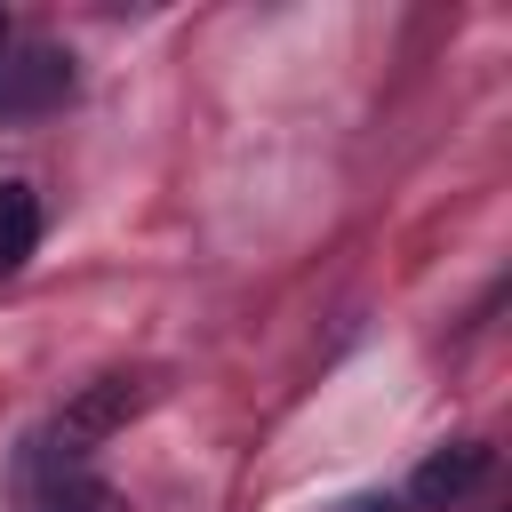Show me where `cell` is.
Returning <instances> with one entry per match:
<instances>
[{
  "mask_svg": "<svg viewBox=\"0 0 512 512\" xmlns=\"http://www.w3.org/2000/svg\"><path fill=\"white\" fill-rule=\"evenodd\" d=\"M144 400H152V376H128V368L88 376V384H80L64 408H48V424L24 440V456H16V488L56 480V472H96V448H104L128 416H144Z\"/></svg>",
  "mask_w": 512,
  "mask_h": 512,
  "instance_id": "6da1fadb",
  "label": "cell"
},
{
  "mask_svg": "<svg viewBox=\"0 0 512 512\" xmlns=\"http://www.w3.org/2000/svg\"><path fill=\"white\" fill-rule=\"evenodd\" d=\"M72 88H80V72L56 40H8L0 48V120H48L72 104Z\"/></svg>",
  "mask_w": 512,
  "mask_h": 512,
  "instance_id": "7a4b0ae2",
  "label": "cell"
},
{
  "mask_svg": "<svg viewBox=\"0 0 512 512\" xmlns=\"http://www.w3.org/2000/svg\"><path fill=\"white\" fill-rule=\"evenodd\" d=\"M488 440H448V448H432L416 472H408V488H400V512H448V504H464L480 480H488Z\"/></svg>",
  "mask_w": 512,
  "mask_h": 512,
  "instance_id": "3957f363",
  "label": "cell"
},
{
  "mask_svg": "<svg viewBox=\"0 0 512 512\" xmlns=\"http://www.w3.org/2000/svg\"><path fill=\"white\" fill-rule=\"evenodd\" d=\"M32 248H40V192L24 176H0V280L24 272Z\"/></svg>",
  "mask_w": 512,
  "mask_h": 512,
  "instance_id": "277c9868",
  "label": "cell"
},
{
  "mask_svg": "<svg viewBox=\"0 0 512 512\" xmlns=\"http://www.w3.org/2000/svg\"><path fill=\"white\" fill-rule=\"evenodd\" d=\"M16 496H24V512H120L104 472H56V480H32Z\"/></svg>",
  "mask_w": 512,
  "mask_h": 512,
  "instance_id": "5b68a950",
  "label": "cell"
},
{
  "mask_svg": "<svg viewBox=\"0 0 512 512\" xmlns=\"http://www.w3.org/2000/svg\"><path fill=\"white\" fill-rule=\"evenodd\" d=\"M344 512H400V496H392V488H368V496H352Z\"/></svg>",
  "mask_w": 512,
  "mask_h": 512,
  "instance_id": "8992f818",
  "label": "cell"
}]
</instances>
